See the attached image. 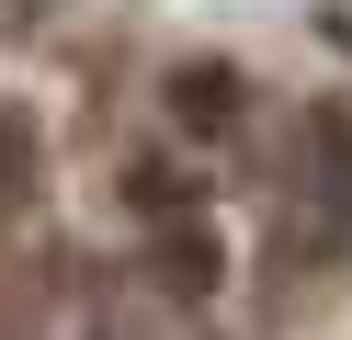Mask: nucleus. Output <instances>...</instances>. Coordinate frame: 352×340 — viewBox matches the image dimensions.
Returning <instances> with one entry per match:
<instances>
[{
    "mask_svg": "<svg viewBox=\"0 0 352 340\" xmlns=\"http://www.w3.org/2000/svg\"><path fill=\"white\" fill-rule=\"evenodd\" d=\"M170 125L182 136H228L239 125V80L228 68H170Z\"/></svg>",
    "mask_w": 352,
    "mask_h": 340,
    "instance_id": "f257e3e1",
    "label": "nucleus"
},
{
    "mask_svg": "<svg viewBox=\"0 0 352 340\" xmlns=\"http://www.w3.org/2000/svg\"><path fill=\"white\" fill-rule=\"evenodd\" d=\"M125 204L170 227V216H182V204H193V193H182V170H170V159H137V170H125Z\"/></svg>",
    "mask_w": 352,
    "mask_h": 340,
    "instance_id": "7ed1b4c3",
    "label": "nucleus"
},
{
    "mask_svg": "<svg viewBox=\"0 0 352 340\" xmlns=\"http://www.w3.org/2000/svg\"><path fill=\"white\" fill-rule=\"evenodd\" d=\"M23 148H34V136H23V125H12V113H0V181L23 170Z\"/></svg>",
    "mask_w": 352,
    "mask_h": 340,
    "instance_id": "20e7f679",
    "label": "nucleus"
},
{
    "mask_svg": "<svg viewBox=\"0 0 352 340\" xmlns=\"http://www.w3.org/2000/svg\"><path fill=\"white\" fill-rule=\"evenodd\" d=\"M160 272H170L182 295H205V284H228V249H216L205 227H170V238H160Z\"/></svg>",
    "mask_w": 352,
    "mask_h": 340,
    "instance_id": "f03ea898",
    "label": "nucleus"
}]
</instances>
